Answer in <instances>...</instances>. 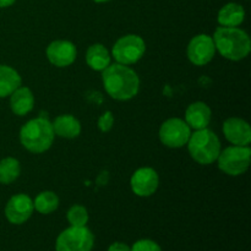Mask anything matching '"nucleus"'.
<instances>
[{
    "label": "nucleus",
    "mask_w": 251,
    "mask_h": 251,
    "mask_svg": "<svg viewBox=\"0 0 251 251\" xmlns=\"http://www.w3.org/2000/svg\"><path fill=\"white\" fill-rule=\"evenodd\" d=\"M92 1L97 2V4H103V2H108L110 1V0H92Z\"/></svg>",
    "instance_id": "nucleus-28"
},
{
    "label": "nucleus",
    "mask_w": 251,
    "mask_h": 251,
    "mask_svg": "<svg viewBox=\"0 0 251 251\" xmlns=\"http://www.w3.org/2000/svg\"><path fill=\"white\" fill-rule=\"evenodd\" d=\"M33 201L26 194H16L11 196L5 206V217L11 225H24L33 213Z\"/></svg>",
    "instance_id": "nucleus-10"
},
{
    "label": "nucleus",
    "mask_w": 251,
    "mask_h": 251,
    "mask_svg": "<svg viewBox=\"0 0 251 251\" xmlns=\"http://www.w3.org/2000/svg\"><path fill=\"white\" fill-rule=\"evenodd\" d=\"M251 150L249 146H230L223 150L217 158L218 168L230 176L244 174L250 166Z\"/></svg>",
    "instance_id": "nucleus-5"
},
{
    "label": "nucleus",
    "mask_w": 251,
    "mask_h": 251,
    "mask_svg": "<svg viewBox=\"0 0 251 251\" xmlns=\"http://www.w3.org/2000/svg\"><path fill=\"white\" fill-rule=\"evenodd\" d=\"M51 123L44 118H36L27 122L20 130V141L22 146L33 153H43L48 151L54 141Z\"/></svg>",
    "instance_id": "nucleus-3"
},
{
    "label": "nucleus",
    "mask_w": 251,
    "mask_h": 251,
    "mask_svg": "<svg viewBox=\"0 0 251 251\" xmlns=\"http://www.w3.org/2000/svg\"><path fill=\"white\" fill-rule=\"evenodd\" d=\"M146 50L145 41L137 34H126L120 37L113 46V58L123 65H131L137 63L144 56Z\"/></svg>",
    "instance_id": "nucleus-7"
},
{
    "label": "nucleus",
    "mask_w": 251,
    "mask_h": 251,
    "mask_svg": "<svg viewBox=\"0 0 251 251\" xmlns=\"http://www.w3.org/2000/svg\"><path fill=\"white\" fill-rule=\"evenodd\" d=\"M21 173L20 162L14 157H6L0 161V184H11L16 180Z\"/></svg>",
    "instance_id": "nucleus-20"
},
{
    "label": "nucleus",
    "mask_w": 251,
    "mask_h": 251,
    "mask_svg": "<svg viewBox=\"0 0 251 251\" xmlns=\"http://www.w3.org/2000/svg\"><path fill=\"white\" fill-rule=\"evenodd\" d=\"M98 129L102 132H108L112 130L113 124H114V117H113V113L110 110L103 113L102 115L98 119Z\"/></svg>",
    "instance_id": "nucleus-24"
},
{
    "label": "nucleus",
    "mask_w": 251,
    "mask_h": 251,
    "mask_svg": "<svg viewBox=\"0 0 251 251\" xmlns=\"http://www.w3.org/2000/svg\"><path fill=\"white\" fill-rule=\"evenodd\" d=\"M46 53L50 64L58 68H66L71 65L77 55L75 44L70 41H64V39L51 42L47 47Z\"/></svg>",
    "instance_id": "nucleus-12"
},
{
    "label": "nucleus",
    "mask_w": 251,
    "mask_h": 251,
    "mask_svg": "<svg viewBox=\"0 0 251 251\" xmlns=\"http://www.w3.org/2000/svg\"><path fill=\"white\" fill-rule=\"evenodd\" d=\"M188 58L194 65L203 66L210 63L216 53L212 37L208 34H198L188 44Z\"/></svg>",
    "instance_id": "nucleus-9"
},
{
    "label": "nucleus",
    "mask_w": 251,
    "mask_h": 251,
    "mask_svg": "<svg viewBox=\"0 0 251 251\" xmlns=\"http://www.w3.org/2000/svg\"><path fill=\"white\" fill-rule=\"evenodd\" d=\"M95 235L86 226L66 228L56 238L55 251H91Z\"/></svg>",
    "instance_id": "nucleus-6"
},
{
    "label": "nucleus",
    "mask_w": 251,
    "mask_h": 251,
    "mask_svg": "<svg viewBox=\"0 0 251 251\" xmlns=\"http://www.w3.org/2000/svg\"><path fill=\"white\" fill-rule=\"evenodd\" d=\"M159 140L169 149H180L188 144L191 129L185 120L179 118H171L166 120L159 127Z\"/></svg>",
    "instance_id": "nucleus-8"
},
{
    "label": "nucleus",
    "mask_w": 251,
    "mask_h": 251,
    "mask_svg": "<svg viewBox=\"0 0 251 251\" xmlns=\"http://www.w3.org/2000/svg\"><path fill=\"white\" fill-rule=\"evenodd\" d=\"M102 81L108 95L117 100H129L139 93L140 78L127 65L110 64L102 71Z\"/></svg>",
    "instance_id": "nucleus-1"
},
{
    "label": "nucleus",
    "mask_w": 251,
    "mask_h": 251,
    "mask_svg": "<svg viewBox=\"0 0 251 251\" xmlns=\"http://www.w3.org/2000/svg\"><path fill=\"white\" fill-rule=\"evenodd\" d=\"M34 105V97L32 91L28 87H21L10 95V108L12 113L20 117L28 114Z\"/></svg>",
    "instance_id": "nucleus-15"
},
{
    "label": "nucleus",
    "mask_w": 251,
    "mask_h": 251,
    "mask_svg": "<svg viewBox=\"0 0 251 251\" xmlns=\"http://www.w3.org/2000/svg\"><path fill=\"white\" fill-rule=\"evenodd\" d=\"M212 118L210 107L203 102L191 103L185 112V123L190 129L201 130L208 126Z\"/></svg>",
    "instance_id": "nucleus-14"
},
{
    "label": "nucleus",
    "mask_w": 251,
    "mask_h": 251,
    "mask_svg": "<svg viewBox=\"0 0 251 251\" xmlns=\"http://www.w3.org/2000/svg\"><path fill=\"white\" fill-rule=\"evenodd\" d=\"M212 39L216 49L228 60H242L251 50L249 34L239 27H218Z\"/></svg>",
    "instance_id": "nucleus-2"
},
{
    "label": "nucleus",
    "mask_w": 251,
    "mask_h": 251,
    "mask_svg": "<svg viewBox=\"0 0 251 251\" xmlns=\"http://www.w3.org/2000/svg\"><path fill=\"white\" fill-rule=\"evenodd\" d=\"M226 139L234 146H249L251 142V127L240 118H229L223 124Z\"/></svg>",
    "instance_id": "nucleus-13"
},
{
    "label": "nucleus",
    "mask_w": 251,
    "mask_h": 251,
    "mask_svg": "<svg viewBox=\"0 0 251 251\" xmlns=\"http://www.w3.org/2000/svg\"><path fill=\"white\" fill-rule=\"evenodd\" d=\"M188 150L191 158L200 164H212L221 153V142L212 130H196L188 141Z\"/></svg>",
    "instance_id": "nucleus-4"
},
{
    "label": "nucleus",
    "mask_w": 251,
    "mask_h": 251,
    "mask_svg": "<svg viewBox=\"0 0 251 251\" xmlns=\"http://www.w3.org/2000/svg\"><path fill=\"white\" fill-rule=\"evenodd\" d=\"M54 134L63 139H75L81 134V124L74 115L61 114L51 123Z\"/></svg>",
    "instance_id": "nucleus-16"
},
{
    "label": "nucleus",
    "mask_w": 251,
    "mask_h": 251,
    "mask_svg": "<svg viewBox=\"0 0 251 251\" xmlns=\"http://www.w3.org/2000/svg\"><path fill=\"white\" fill-rule=\"evenodd\" d=\"M66 218L74 227H83L88 222V212L83 206L74 205L69 208Z\"/></svg>",
    "instance_id": "nucleus-22"
},
{
    "label": "nucleus",
    "mask_w": 251,
    "mask_h": 251,
    "mask_svg": "<svg viewBox=\"0 0 251 251\" xmlns=\"http://www.w3.org/2000/svg\"><path fill=\"white\" fill-rule=\"evenodd\" d=\"M33 207L42 215H49L59 207V198L53 191H42L36 196Z\"/></svg>",
    "instance_id": "nucleus-21"
},
{
    "label": "nucleus",
    "mask_w": 251,
    "mask_h": 251,
    "mask_svg": "<svg viewBox=\"0 0 251 251\" xmlns=\"http://www.w3.org/2000/svg\"><path fill=\"white\" fill-rule=\"evenodd\" d=\"M245 20V10L238 2L223 5L217 15V21L223 27H238Z\"/></svg>",
    "instance_id": "nucleus-17"
},
{
    "label": "nucleus",
    "mask_w": 251,
    "mask_h": 251,
    "mask_svg": "<svg viewBox=\"0 0 251 251\" xmlns=\"http://www.w3.org/2000/svg\"><path fill=\"white\" fill-rule=\"evenodd\" d=\"M86 63L92 70L103 71L110 65V55L103 44L96 43L88 47L86 53Z\"/></svg>",
    "instance_id": "nucleus-19"
},
{
    "label": "nucleus",
    "mask_w": 251,
    "mask_h": 251,
    "mask_svg": "<svg viewBox=\"0 0 251 251\" xmlns=\"http://www.w3.org/2000/svg\"><path fill=\"white\" fill-rule=\"evenodd\" d=\"M15 2H16V0H0V9H5V7L11 6Z\"/></svg>",
    "instance_id": "nucleus-27"
},
{
    "label": "nucleus",
    "mask_w": 251,
    "mask_h": 251,
    "mask_svg": "<svg viewBox=\"0 0 251 251\" xmlns=\"http://www.w3.org/2000/svg\"><path fill=\"white\" fill-rule=\"evenodd\" d=\"M159 185V176L153 168L144 167L132 174L130 186L135 195L140 198H149L153 195Z\"/></svg>",
    "instance_id": "nucleus-11"
},
{
    "label": "nucleus",
    "mask_w": 251,
    "mask_h": 251,
    "mask_svg": "<svg viewBox=\"0 0 251 251\" xmlns=\"http://www.w3.org/2000/svg\"><path fill=\"white\" fill-rule=\"evenodd\" d=\"M108 251H130V247L129 245L124 244V243L115 242L108 248Z\"/></svg>",
    "instance_id": "nucleus-25"
},
{
    "label": "nucleus",
    "mask_w": 251,
    "mask_h": 251,
    "mask_svg": "<svg viewBox=\"0 0 251 251\" xmlns=\"http://www.w3.org/2000/svg\"><path fill=\"white\" fill-rule=\"evenodd\" d=\"M130 251H162L161 247L156 242L151 239H141L137 240L131 248Z\"/></svg>",
    "instance_id": "nucleus-23"
},
{
    "label": "nucleus",
    "mask_w": 251,
    "mask_h": 251,
    "mask_svg": "<svg viewBox=\"0 0 251 251\" xmlns=\"http://www.w3.org/2000/svg\"><path fill=\"white\" fill-rule=\"evenodd\" d=\"M107 181H108V173L107 172H103V173H100V176H98V184H100V185H105Z\"/></svg>",
    "instance_id": "nucleus-26"
},
{
    "label": "nucleus",
    "mask_w": 251,
    "mask_h": 251,
    "mask_svg": "<svg viewBox=\"0 0 251 251\" xmlns=\"http://www.w3.org/2000/svg\"><path fill=\"white\" fill-rule=\"evenodd\" d=\"M21 76L9 65L0 64V98L9 97L21 86Z\"/></svg>",
    "instance_id": "nucleus-18"
}]
</instances>
